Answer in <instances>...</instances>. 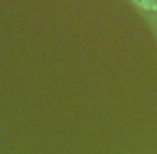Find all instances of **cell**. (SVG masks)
<instances>
[{"mask_svg": "<svg viewBox=\"0 0 157 154\" xmlns=\"http://www.w3.org/2000/svg\"><path fill=\"white\" fill-rule=\"evenodd\" d=\"M135 4L145 10H157V2H135Z\"/></svg>", "mask_w": 157, "mask_h": 154, "instance_id": "cell-1", "label": "cell"}]
</instances>
